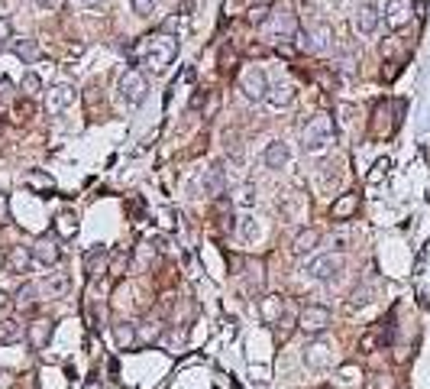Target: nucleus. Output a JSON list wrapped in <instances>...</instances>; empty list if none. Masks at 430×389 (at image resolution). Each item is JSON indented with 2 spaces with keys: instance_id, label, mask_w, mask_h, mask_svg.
Listing matches in <instances>:
<instances>
[{
  "instance_id": "obj_28",
  "label": "nucleus",
  "mask_w": 430,
  "mask_h": 389,
  "mask_svg": "<svg viewBox=\"0 0 430 389\" xmlns=\"http://www.w3.org/2000/svg\"><path fill=\"white\" fill-rule=\"evenodd\" d=\"M246 19H249V26H269L272 3H269V0H259V3H253V7L246 10Z\"/></svg>"
},
{
  "instance_id": "obj_32",
  "label": "nucleus",
  "mask_w": 430,
  "mask_h": 389,
  "mask_svg": "<svg viewBox=\"0 0 430 389\" xmlns=\"http://www.w3.org/2000/svg\"><path fill=\"white\" fill-rule=\"evenodd\" d=\"M281 305H285V299H279V295H269V302L262 305V318L275 324V318H279V312H281Z\"/></svg>"
},
{
  "instance_id": "obj_20",
  "label": "nucleus",
  "mask_w": 430,
  "mask_h": 389,
  "mask_svg": "<svg viewBox=\"0 0 430 389\" xmlns=\"http://www.w3.org/2000/svg\"><path fill=\"white\" fill-rule=\"evenodd\" d=\"M356 211H359V195L346 191V195H340V198L330 205V218L333 221H349Z\"/></svg>"
},
{
  "instance_id": "obj_12",
  "label": "nucleus",
  "mask_w": 430,
  "mask_h": 389,
  "mask_svg": "<svg viewBox=\"0 0 430 389\" xmlns=\"http://www.w3.org/2000/svg\"><path fill=\"white\" fill-rule=\"evenodd\" d=\"M75 104V88L72 85H52L46 91V111L49 114H65Z\"/></svg>"
},
{
  "instance_id": "obj_45",
  "label": "nucleus",
  "mask_w": 430,
  "mask_h": 389,
  "mask_svg": "<svg viewBox=\"0 0 430 389\" xmlns=\"http://www.w3.org/2000/svg\"><path fill=\"white\" fill-rule=\"evenodd\" d=\"M39 10H58L62 7V0H33Z\"/></svg>"
},
{
  "instance_id": "obj_8",
  "label": "nucleus",
  "mask_w": 430,
  "mask_h": 389,
  "mask_svg": "<svg viewBox=\"0 0 430 389\" xmlns=\"http://www.w3.org/2000/svg\"><path fill=\"white\" fill-rule=\"evenodd\" d=\"M382 26V10L375 7V3H359L353 13V29L359 36H375Z\"/></svg>"
},
{
  "instance_id": "obj_10",
  "label": "nucleus",
  "mask_w": 430,
  "mask_h": 389,
  "mask_svg": "<svg viewBox=\"0 0 430 389\" xmlns=\"http://www.w3.org/2000/svg\"><path fill=\"white\" fill-rule=\"evenodd\" d=\"M33 260H36L39 266H56L58 260H62V244H58V237H52V234H42V237L33 244Z\"/></svg>"
},
{
  "instance_id": "obj_23",
  "label": "nucleus",
  "mask_w": 430,
  "mask_h": 389,
  "mask_svg": "<svg viewBox=\"0 0 430 389\" xmlns=\"http://www.w3.org/2000/svg\"><path fill=\"white\" fill-rule=\"evenodd\" d=\"M23 185L26 189H33V191H39V195H52L56 191V182H52V175H46V172H26L23 175Z\"/></svg>"
},
{
  "instance_id": "obj_48",
  "label": "nucleus",
  "mask_w": 430,
  "mask_h": 389,
  "mask_svg": "<svg viewBox=\"0 0 430 389\" xmlns=\"http://www.w3.org/2000/svg\"><path fill=\"white\" fill-rule=\"evenodd\" d=\"M375 386H379V389H392V380H388V376H382V380H375Z\"/></svg>"
},
{
  "instance_id": "obj_37",
  "label": "nucleus",
  "mask_w": 430,
  "mask_h": 389,
  "mask_svg": "<svg viewBox=\"0 0 430 389\" xmlns=\"http://www.w3.org/2000/svg\"><path fill=\"white\" fill-rule=\"evenodd\" d=\"M13 101V81L10 78H0V107Z\"/></svg>"
},
{
  "instance_id": "obj_27",
  "label": "nucleus",
  "mask_w": 430,
  "mask_h": 389,
  "mask_svg": "<svg viewBox=\"0 0 430 389\" xmlns=\"http://www.w3.org/2000/svg\"><path fill=\"white\" fill-rule=\"evenodd\" d=\"M104 266H107V247H91L85 253V273L91 276V279L101 273Z\"/></svg>"
},
{
  "instance_id": "obj_51",
  "label": "nucleus",
  "mask_w": 430,
  "mask_h": 389,
  "mask_svg": "<svg viewBox=\"0 0 430 389\" xmlns=\"http://www.w3.org/2000/svg\"><path fill=\"white\" fill-rule=\"evenodd\" d=\"M0 269H7V253L0 250Z\"/></svg>"
},
{
  "instance_id": "obj_40",
  "label": "nucleus",
  "mask_w": 430,
  "mask_h": 389,
  "mask_svg": "<svg viewBox=\"0 0 430 389\" xmlns=\"http://www.w3.org/2000/svg\"><path fill=\"white\" fill-rule=\"evenodd\" d=\"M375 347H379V338H375V334H363V341H359V351H363V354H372Z\"/></svg>"
},
{
  "instance_id": "obj_34",
  "label": "nucleus",
  "mask_w": 430,
  "mask_h": 389,
  "mask_svg": "<svg viewBox=\"0 0 430 389\" xmlns=\"http://www.w3.org/2000/svg\"><path fill=\"white\" fill-rule=\"evenodd\" d=\"M365 302H372V289L369 285H356L353 295H349V308H359V305Z\"/></svg>"
},
{
  "instance_id": "obj_2",
  "label": "nucleus",
  "mask_w": 430,
  "mask_h": 389,
  "mask_svg": "<svg viewBox=\"0 0 430 389\" xmlns=\"http://www.w3.org/2000/svg\"><path fill=\"white\" fill-rule=\"evenodd\" d=\"M333 143V117L330 114H314L301 130V150L308 156H317Z\"/></svg>"
},
{
  "instance_id": "obj_43",
  "label": "nucleus",
  "mask_w": 430,
  "mask_h": 389,
  "mask_svg": "<svg viewBox=\"0 0 430 389\" xmlns=\"http://www.w3.org/2000/svg\"><path fill=\"white\" fill-rule=\"evenodd\" d=\"M0 224H10V201H7V195H0Z\"/></svg>"
},
{
  "instance_id": "obj_9",
  "label": "nucleus",
  "mask_w": 430,
  "mask_h": 389,
  "mask_svg": "<svg viewBox=\"0 0 430 389\" xmlns=\"http://www.w3.org/2000/svg\"><path fill=\"white\" fill-rule=\"evenodd\" d=\"M382 19H385V26L388 29H404L414 19V3L411 0H388Z\"/></svg>"
},
{
  "instance_id": "obj_35",
  "label": "nucleus",
  "mask_w": 430,
  "mask_h": 389,
  "mask_svg": "<svg viewBox=\"0 0 430 389\" xmlns=\"http://www.w3.org/2000/svg\"><path fill=\"white\" fill-rule=\"evenodd\" d=\"M107 3H110V0H72V7L88 10V13H104V10H107Z\"/></svg>"
},
{
  "instance_id": "obj_5",
  "label": "nucleus",
  "mask_w": 430,
  "mask_h": 389,
  "mask_svg": "<svg viewBox=\"0 0 430 389\" xmlns=\"http://www.w3.org/2000/svg\"><path fill=\"white\" fill-rule=\"evenodd\" d=\"M298 36V17L291 13L288 7L281 10H272V19H269V42H291V39Z\"/></svg>"
},
{
  "instance_id": "obj_44",
  "label": "nucleus",
  "mask_w": 430,
  "mask_h": 389,
  "mask_svg": "<svg viewBox=\"0 0 430 389\" xmlns=\"http://www.w3.org/2000/svg\"><path fill=\"white\" fill-rule=\"evenodd\" d=\"M33 111H36V107H33V101H19V104H17V114L23 117V120H26V117H33Z\"/></svg>"
},
{
  "instance_id": "obj_18",
  "label": "nucleus",
  "mask_w": 430,
  "mask_h": 389,
  "mask_svg": "<svg viewBox=\"0 0 430 389\" xmlns=\"http://www.w3.org/2000/svg\"><path fill=\"white\" fill-rule=\"evenodd\" d=\"M320 244V230L317 228H304L295 234V240H291V253L295 257H308V253H314Z\"/></svg>"
},
{
  "instance_id": "obj_31",
  "label": "nucleus",
  "mask_w": 430,
  "mask_h": 389,
  "mask_svg": "<svg viewBox=\"0 0 430 389\" xmlns=\"http://www.w3.org/2000/svg\"><path fill=\"white\" fill-rule=\"evenodd\" d=\"M19 88H23V95H26V97H36L39 91H42V78H39L36 72H26V75H23V85H19Z\"/></svg>"
},
{
  "instance_id": "obj_14",
  "label": "nucleus",
  "mask_w": 430,
  "mask_h": 389,
  "mask_svg": "<svg viewBox=\"0 0 430 389\" xmlns=\"http://www.w3.org/2000/svg\"><path fill=\"white\" fill-rule=\"evenodd\" d=\"M330 360H333V347L327 341H314L304 347V363L311 370H324V367H330Z\"/></svg>"
},
{
  "instance_id": "obj_38",
  "label": "nucleus",
  "mask_w": 430,
  "mask_h": 389,
  "mask_svg": "<svg viewBox=\"0 0 430 389\" xmlns=\"http://www.w3.org/2000/svg\"><path fill=\"white\" fill-rule=\"evenodd\" d=\"M320 169H324V172H320L324 185H337V182H340V172H333L337 166H330V162H327V166H320Z\"/></svg>"
},
{
  "instance_id": "obj_3",
  "label": "nucleus",
  "mask_w": 430,
  "mask_h": 389,
  "mask_svg": "<svg viewBox=\"0 0 430 389\" xmlns=\"http://www.w3.org/2000/svg\"><path fill=\"white\" fill-rule=\"evenodd\" d=\"M343 269H346V260L340 257V253H320V257L304 263L301 276L311 279V283H330V279H337Z\"/></svg>"
},
{
  "instance_id": "obj_13",
  "label": "nucleus",
  "mask_w": 430,
  "mask_h": 389,
  "mask_svg": "<svg viewBox=\"0 0 430 389\" xmlns=\"http://www.w3.org/2000/svg\"><path fill=\"white\" fill-rule=\"evenodd\" d=\"M49 338H52V321L49 318H36V321L26 324V344L33 351H46Z\"/></svg>"
},
{
  "instance_id": "obj_25",
  "label": "nucleus",
  "mask_w": 430,
  "mask_h": 389,
  "mask_svg": "<svg viewBox=\"0 0 430 389\" xmlns=\"http://www.w3.org/2000/svg\"><path fill=\"white\" fill-rule=\"evenodd\" d=\"M23 338V324L17 318H3L0 321V347H10V344H17Z\"/></svg>"
},
{
  "instance_id": "obj_6",
  "label": "nucleus",
  "mask_w": 430,
  "mask_h": 389,
  "mask_svg": "<svg viewBox=\"0 0 430 389\" xmlns=\"http://www.w3.org/2000/svg\"><path fill=\"white\" fill-rule=\"evenodd\" d=\"M240 91H243L246 101L262 104V101L269 97V78H265V72H262L259 65L243 68V75H240Z\"/></svg>"
},
{
  "instance_id": "obj_30",
  "label": "nucleus",
  "mask_w": 430,
  "mask_h": 389,
  "mask_svg": "<svg viewBox=\"0 0 430 389\" xmlns=\"http://www.w3.org/2000/svg\"><path fill=\"white\" fill-rule=\"evenodd\" d=\"M13 52H17L23 62H36L39 46H36V39H23V42H13Z\"/></svg>"
},
{
  "instance_id": "obj_4",
  "label": "nucleus",
  "mask_w": 430,
  "mask_h": 389,
  "mask_svg": "<svg viewBox=\"0 0 430 389\" xmlns=\"http://www.w3.org/2000/svg\"><path fill=\"white\" fill-rule=\"evenodd\" d=\"M146 95H149V81H146V75L136 72V68H126L123 78H120V101L126 107H140L142 101H146Z\"/></svg>"
},
{
  "instance_id": "obj_16",
  "label": "nucleus",
  "mask_w": 430,
  "mask_h": 389,
  "mask_svg": "<svg viewBox=\"0 0 430 389\" xmlns=\"http://www.w3.org/2000/svg\"><path fill=\"white\" fill-rule=\"evenodd\" d=\"M68 289H72V279L65 273H46L39 283V292L49 295V299H65Z\"/></svg>"
},
{
  "instance_id": "obj_39",
  "label": "nucleus",
  "mask_w": 430,
  "mask_h": 389,
  "mask_svg": "<svg viewBox=\"0 0 430 389\" xmlns=\"http://www.w3.org/2000/svg\"><path fill=\"white\" fill-rule=\"evenodd\" d=\"M126 266H130V253H120V257L110 263V273L113 276H123V269H126Z\"/></svg>"
},
{
  "instance_id": "obj_50",
  "label": "nucleus",
  "mask_w": 430,
  "mask_h": 389,
  "mask_svg": "<svg viewBox=\"0 0 430 389\" xmlns=\"http://www.w3.org/2000/svg\"><path fill=\"white\" fill-rule=\"evenodd\" d=\"M10 305V299H7V292H0V312H3V308H7Z\"/></svg>"
},
{
  "instance_id": "obj_22",
  "label": "nucleus",
  "mask_w": 430,
  "mask_h": 389,
  "mask_svg": "<svg viewBox=\"0 0 430 389\" xmlns=\"http://www.w3.org/2000/svg\"><path fill=\"white\" fill-rule=\"evenodd\" d=\"M39 283H23L17 289V299H13V305H17L19 312H33L36 308V302H39Z\"/></svg>"
},
{
  "instance_id": "obj_36",
  "label": "nucleus",
  "mask_w": 430,
  "mask_h": 389,
  "mask_svg": "<svg viewBox=\"0 0 430 389\" xmlns=\"http://www.w3.org/2000/svg\"><path fill=\"white\" fill-rule=\"evenodd\" d=\"M130 3L140 17H152V13H156V0H130Z\"/></svg>"
},
{
  "instance_id": "obj_42",
  "label": "nucleus",
  "mask_w": 430,
  "mask_h": 389,
  "mask_svg": "<svg viewBox=\"0 0 430 389\" xmlns=\"http://www.w3.org/2000/svg\"><path fill=\"white\" fill-rule=\"evenodd\" d=\"M236 201H240V205H246V208H249V205H256V189H243Z\"/></svg>"
},
{
  "instance_id": "obj_15",
  "label": "nucleus",
  "mask_w": 430,
  "mask_h": 389,
  "mask_svg": "<svg viewBox=\"0 0 430 389\" xmlns=\"http://www.w3.org/2000/svg\"><path fill=\"white\" fill-rule=\"evenodd\" d=\"M295 95H298L295 81H275V85H269V97H265V104L275 107V111H281V107H288L291 101H295Z\"/></svg>"
},
{
  "instance_id": "obj_52",
  "label": "nucleus",
  "mask_w": 430,
  "mask_h": 389,
  "mask_svg": "<svg viewBox=\"0 0 430 389\" xmlns=\"http://www.w3.org/2000/svg\"><path fill=\"white\" fill-rule=\"evenodd\" d=\"M0 133H3V120H0Z\"/></svg>"
},
{
  "instance_id": "obj_29",
  "label": "nucleus",
  "mask_w": 430,
  "mask_h": 389,
  "mask_svg": "<svg viewBox=\"0 0 430 389\" xmlns=\"http://www.w3.org/2000/svg\"><path fill=\"white\" fill-rule=\"evenodd\" d=\"M113 338H117V347H133L136 344V324H130V321H117L113 324Z\"/></svg>"
},
{
  "instance_id": "obj_26",
  "label": "nucleus",
  "mask_w": 430,
  "mask_h": 389,
  "mask_svg": "<svg viewBox=\"0 0 430 389\" xmlns=\"http://www.w3.org/2000/svg\"><path fill=\"white\" fill-rule=\"evenodd\" d=\"M56 234L58 237H75L78 234V214L75 211H62V214H56Z\"/></svg>"
},
{
  "instance_id": "obj_46",
  "label": "nucleus",
  "mask_w": 430,
  "mask_h": 389,
  "mask_svg": "<svg viewBox=\"0 0 430 389\" xmlns=\"http://www.w3.org/2000/svg\"><path fill=\"white\" fill-rule=\"evenodd\" d=\"M217 104H220V97H217V95H210V101H207L204 117H210V114H214V111H217Z\"/></svg>"
},
{
  "instance_id": "obj_11",
  "label": "nucleus",
  "mask_w": 430,
  "mask_h": 389,
  "mask_svg": "<svg viewBox=\"0 0 430 389\" xmlns=\"http://www.w3.org/2000/svg\"><path fill=\"white\" fill-rule=\"evenodd\" d=\"M201 191H204L207 198H220L226 191V169L224 162H214L210 169H204V175H201Z\"/></svg>"
},
{
  "instance_id": "obj_41",
  "label": "nucleus",
  "mask_w": 430,
  "mask_h": 389,
  "mask_svg": "<svg viewBox=\"0 0 430 389\" xmlns=\"http://www.w3.org/2000/svg\"><path fill=\"white\" fill-rule=\"evenodd\" d=\"M10 36H13V23H10L7 17H0V46H3Z\"/></svg>"
},
{
  "instance_id": "obj_24",
  "label": "nucleus",
  "mask_w": 430,
  "mask_h": 389,
  "mask_svg": "<svg viewBox=\"0 0 430 389\" xmlns=\"http://www.w3.org/2000/svg\"><path fill=\"white\" fill-rule=\"evenodd\" d=\"M298 315H301V308L291 299H285V305H281V312H279V318H275V328H279L281 334H288L295 324H298Z\"/></svg>"
},
{
  "instance_id": "obj_17",
  "label": "nucleus",
  "mask_w": 430,
  "mask_h": 389,
  "mask_svg": "<svg viewBox=\"0 0 430 389\" xmlns=\"http://www.w3.org/2000/svg\"><path fill=\"white\" fill-rule=\"evenodd\" d=\"M330 39H333V26H327V23H317V26L308 33V39L301 42V49H304V52H327Z\"/></svg>"
},
{
  "instance_id": "obj_49",
  "label": "nucleus",
  "mask_w": 430,
  "mask_h": 389,
  "mask_svg": "<svg viewBox=\"0 0 430 389\" xmlns=\"http://www.w3.org/2000/svg\"><path fill=\"white\" fill-rule=\"evenodd\" d=\"M236 7H243V0H226V10H236Z\"/></svg>"
},
{
  "instance_id": "obj_1",
  "label": "nucleus",
  "mask_w": 430,
  "mask_h": 389,
  "mask_svg": "<svg viewBox=\"0 0 430 389\" xmlns=\"http://www.w3.org/2000/svg\"><path fill=\"white\" fill-rule=\"evenodd\" d=\"M175 56H178V39L175 36H149L146 42H142V65L149 68L152 75H162L165 68L175 62Z\"/></svg>"
},
{
  "instance_id": "obj_19",
  "label": "nucleus",
  "mask_w": 430,
  "mask_h": 389,
  "mask_svg": "<svg viewBox=\"0 0 430 389\" xmlns=\"http://www.w3.org/2000/svg\"><path fill=\"white\" fill-rule=\"evenodd\" d=\"M262 159H265L269 169H285L291 162V146L281 140H272L269 146H265V152H262Z\"/></svg>"
},
{
  "instance_id": "obj_33",
  "label": "nucleus",
  "mask_w": 430,
  "mask_h": 389,
  "mask_svg": "<svg viewBox=\"0 0 430 389\" xmlns=\"http://www.w3.org/2000/svg\"><path fill=\"white\" fill-rule=\"evenodd\" d=\"M259 234H262V228L256 224V218H249V214H246V218L240 221V237H243V240H256Z\"/></svg>"
},
{
  "instance_id": "obj_47",
  "label": "nucleus",
  "mask_w": 430,
  "mask_h": 389,
  "mask_svg": "<svg viewBox=\"0 0 430 389\" xmlns=\"http://www.w3.org/2000/svg\"><path fill=\"white\" fill-rule=\"evenodd\" d=\"M275 52H279V56H295V46H291V42H281Z\"/></svg>"
},
{
  "instance_id": "obj_21",
  "label": "nucleus",
  "mask_w": 430,
  "mask_h": 389,
  "mask_svg": "<svg viewBox=\"0 0 430 389\" xmlns=\"http://www.w3.org/2000/svg\"><path fill=\"white\" fill-rule=\"evenodd\" d=\"M36 263V260H33V247H13L7 253V269L10 273H29V266Z\"/></svg>"
},
{
  "instance_id": "obj_7",
  "label": "nucleus",
  "mask_w": 430,
  "mask_h": 389,
  "mask_svg": "<svg viewBox=\"0 0 430 389\" xmlns=\"http://www.w3.org/2000/svg\"><path fill=\"white\" fill-rule=\"evenodd\" d=\"M333 321V315H330L327 305H304L298 315V328L304 334H324Z\"/></svg>"
}]
</instances>
